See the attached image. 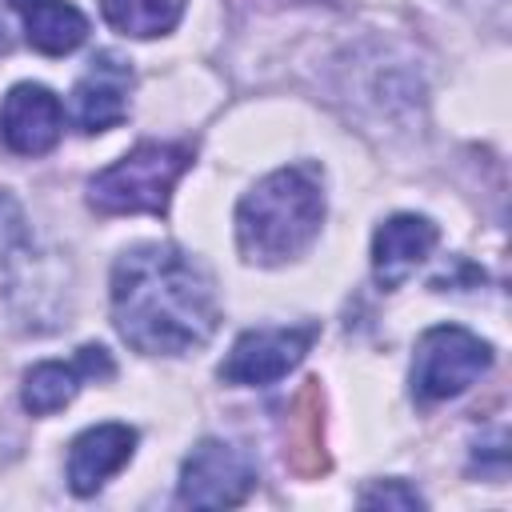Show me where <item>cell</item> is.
Segmentation results:
<instances>
[{"instance_id":"1","label":"cell","mask_w":512,"mask_h":512,"mask_svg":"<svg viewBox=\"0 0 512 512\" xmlns=\"http://www.w3.org/2000/svg\"><path fill=\"white\" fill-rule=\"evenodd\" d=\"M116 332L148 356H184L204 348L220 324V300L208 268L176 244H136L112 268Z\"/></svg>"},{"instance_id":"2","label":"cell","mask_w":512,"mask_h":512,"mask_svg":"<svg viewBox=\"0 0 512 512\" xmlns=\"http://www.w3.org/2000/svg\"><path fill=\"white\" fill-rule=\"evenodd\" d=\"M324 224V172L288 164L256 180L236 204V244L252 264H284L300 256Z\"/></svg>"},{"instance_id":"3","label":"cell","mask_w":512,"mask_h":512,"mask_svg":"<svg viewBox=\"0 0 512 512\" xmlns=\"http://www.w3.org/2000/svg\"><path fill=\"white\" fill-rule=\"evenodd\" d=\"M192 164V148L184 144H164V140H144L104 172L88 180V204L100 216H128V212H148L164 216L168 196L184 168Z\"/></svg>"},{"instance_id":"4","label":"cell","mask_w":512,"mask_h":512,"mask_svg":"<svg viewBox=\"0 0 512 512\" xmlns=\"http://www.w3.org/2000/svg\"><path fill=\"white\" fill-rule=\"evenodd\" d=\"M492 364L488 340L460 324H436L416 340L412 356V396L424 404L452 400L464 388H472Z\"/></svg>"},{"instance_id":"5","label":"cell","mask_w":512,"mask_h":512,"mask_svg":"<svg viewBox=\"0 0 512 512\" xmlns=\"http://www.w3.org/2000/svg\"><path fill=\"white\" fill-rule=\"evenodd\" d=\"M256 488V464L248 452L224 440H200L180 468V504L188 508H236Z\"/></svg>"},{"instance_id":"6","label":"cell","mask_w":512,"mask_h":512,"mask_svg":"<svg viewBox=\"0 0 512 512\" xmlns=\"http://www.w3.org/2000/svg\"><path fill=\"white\" fill-rule=\"evenodd\" d=\"M320 328L316 324H292V328H252L244 332L232 352L220 364V380L244 384V388H264L284 380L316 344Z\"/></svg>"},{"instance_id":"7","label":"cell","mask_w":512,"mask_h":512,"mask_svg":"<svg viewBox=\"0 0 512 512\" xmlns=\"http://www.w3.org/2000/svg\"><path fill=\"white\" fill-rule=\"evenodd\" d=\"M64 132V108L44 84H16L0 100V140L16 156H44Z\"/></svg>"},{"instance_id":"8","label":"cell","mask_w":512,"mask_h":512,"mask_svg":"<svg viewBox=\"0 0 512 512\" xmlns=\"http://www.w3.org/2000/svg\"><path fill=\"white\" fill-rule=\"evenodd\" d=\"M116 364L100 344H84L72 360H44L24 376L20 400L32 416H52L76 400L84 380H112Z\"/></svg>"},{"instance_id":"9","label":"cell","mask_w":512,"mask_h":512,"mask_svg":"<svg viewBox=\"0 0 512 512\" xmlns=\"http://www.w3.org/2000/svg\"><path fill=\"white\" fill-rule=\"evenodd\" d=\"M440 232L428 216L396 212L372 236V276L380 288H400L436 248Z\"/></svg>"},{"instance_id":"10","label":"cell","mask_w":512,"mask_h":512,"mask_svg":"<svg viewBox=\"0 0 512 512\" xmlns=\"http://www.w3.org/2000/svg\"><path fill=\"white\" fill-rule=\"evenodd\" d=\"M128 88H132V68L116 52L92 56L88 72L72 88V116L80 132H104L128 116Z\"/></svg>"},{"instance_id":"11","label":"cell","mask_w":512,"mask_h":512,"mask_svg":"<svg viewBox=\"0 0 512 512\" xmlns=\"http://www.w3.org/2000/svg\"><path fill=\"white\" fill-rule=\"evenodd\" d=\"M136 452V432L128 424H96L84 428L72 448H68V488L76 496H92L96 488L108 484V476H116Z\"/></svg>"},{"instance_id":"12","label":"cell","mask_w":512,"mask_h":512,"mask_svg":"<svg viewBox=\"0 0 512 512\" xmlns=\"http://www.w3.org/2000/svg\"><path fill=\"white\" fill-rule=\"evenodd\" d=\"M20 16L28 44L44 56H64L88 40V16L68 0H24Z\"/></svg>"},{"instance_id":"13","label":"cell","mask_w":512,"mask_h":512,"mask_svg":"<svg viewBox=\"0 0 512 512\" xmlns=\"http://www.w3.org/2000/svg\"><path fill=\"white\" fill-rule=\"evenodd\" d=\"M188 0H104V20L136 40L164 36L180 24Z\"/></svg>"},{"instance_id":"14","label":"cell","mask_w":512,"mask_h":512,"mask_svg":"<svg viewBox=\"0 0 512 512\" xmlns=\"http://www.w3.org/2000/svg\"><path fill=\"white\" fill-rule=\"evenodd\" d=\"M360 504H364V508H424L420 492L408 488L404 480H380L376 488L360 492Z\"/></svg>"},{"instance_id":"15","label":"cell","mask_w":512,"mask_h":512,"mask_svg":"<svg viewBox=\"0 0 512 512\" xmlns=\"http://www.w3.org/2000/svg\"><path fill=\"white\" fill-rule=\"evenodd\" d=\"M12 4H16V8H20V4H24V0H12Z\"/></svg>"}]
</instances>
